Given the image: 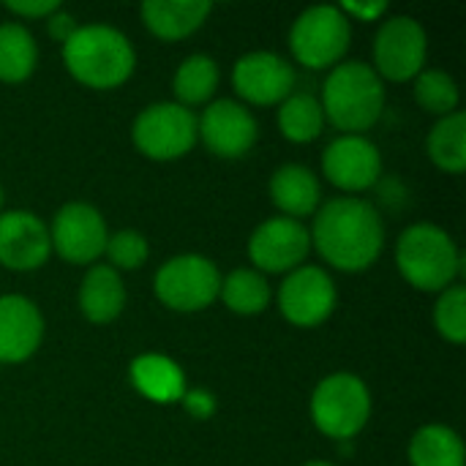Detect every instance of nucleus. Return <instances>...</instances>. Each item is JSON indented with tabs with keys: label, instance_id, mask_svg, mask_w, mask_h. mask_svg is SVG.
Instances as JSON below:
<instances>
[{
	"label": "nucleus",
	"instance_id": "obj_20",
	"mask_svg": "<svg viewBox=\"0 0 466 466\" xmlns=\"http://www.w3.org/2000/svg\"><path fill=\"white\" fill-rule=\"evenodd\" d=\"M270 197L279 210L287 213V218H303L311 216L319 208V183L314 172L303 164H284L270 177Z\"/></svg>",
	"mask_w": 466,
	"mask_h": 466
},
{
	"label": "nucleus",
	"instance_id": "obj_34",
	"mask_svg": "<svg viewBox=\"0 0 466 466\" xmlns=\"http://www.w3.org/2000/svg\"><path fill=\"white\" fill-rule=\"evenodd\" d=\"M344 14H355L358 19H363V22H374V19H380L385 11H388V5L385 3H344V5H339Z\"/></svg>",
	"mask_w": 466,
	"mask_h": 466
},
{
	"label": "nucleus",
	"instance_id": "obj_8",
	"mask_svg": "<svg viewBox=\"0 0 466 466\" xmlns=\"http://www.w3.org/2000/svg\"><path fill=\"white\" fill-rule=\"evenodd\" d=\"M131 139L139 153L153 161H172L186 156L199 134H197V115L180 104L161 101L142 109L134 120Z\"/></svg>",
	"mask_w": 466,
	"mask_h": 466
},
{
	"label": "nucleus",
	"instance_id": "obj_3",
	"mask_svg": "<svg viewBox=\"0 0 466 466\" xmlns=\"http://www.w3.org/2000/svg\"><path fill=\"white\" fill-rule=\"evenodd\" d=\"M322 115L339 131L360 134L371 128L385 109V85L369 63H341L322 87Z\"/></svg>",
	"mask_w": 466,
	"mask_h": 466
},
{
	"label": "nucleus",
	"instance_id": "obj_29",
	"mask_svg": "<svg viewBox=\"0 0 466 466\" xmlns=\"http://www.w3.org/2000/svg\"><path fill=\"white\" fill-rule=\"evenodd\" d=\"M434 325L442 339L451 344H464L466 341V289L461 284H453L442 289L437 309H434Z\"/></svg>",
	"mask_w": 466,
	"mask_h": 466
},
{
	"label": "nucleus",
	"instance_id": "obj_13",
	"mask_svg": "<svg viewBox=\"0 0 466 466\" xmlns=\"http://www.w3.org/2000/svg\"><path fill=\"white\" fill-rule=\"evenodd\" d=\"M197 134L213 156L240 158L254 147L259 131L254 115L243 104L221 98L202 112V117L197 120Z\"/></svg>",
	"mask_w": 466,
	"mask_h": 466
},
{
	"label": "nucleus",
	"instance_id": "obj_15",
	"mask_svg": "<svg viewBox=\"0 0 466 466\" xmlns=\"http://www.w3.org/2000/svg\"><path fill=\"white\" fill-rule=\"evenodd\" d=\"M232 85L238 96L246 98L248 104L270 106L292 96L295 71L276 52H248L235 63Z\"/></svg>",
	"mask_w": 466,
	"mask_h": 466
},
{
	"label": "nucleus",
	"instance_id": "obj_27",
	"mask_svg": "<svg viewBox=\"0 0 466 466\" xmlns=\"http://www.w3.org/2000/svg\"><path fill=\"white\" fill-rule=\"evenodd\" d=\"M221 300L227 303L229 311L243 314V317H254L259 311L268 309L270 303V284L265 281L262 273L240 268L232 270L227 279H221Z\"/></svg>",
	"mask_w": 466,
	"mask_h": 466
},
{
	"label": "nucleus",
	"instance_id": "obj_28",
	"mask_svg": "<svg viewBox=\"0 0 466 466\" xmlns=\"http://www.w3.org/2000/svg\"><path fill=\"white\" fill-rule=\"evenodd\" d=\"M415 101L431 115H453L459 106V85L440 68L420 71L415 76Z\"/></svg>",
	"mask_w": 466,
	"mask_h": 466
},
{
	"label": "nucleus",
	"instance_id": "obj_12",
	"mask_svg": "<svg viewBox=\"0 0 466 466\" xmlns=\"http://www.w3.org/2000/svg\"><path fill=\"white\" fill-rule=\"evenodd\" d=\"M311 251V235L309 229L287 216L268 218L259 224L248 240V257L251 262L265 273H287L300 268V262Z\"/></svg>",
	"mask_w": 466,
	"mask_h": 466
},
{
	"label": "nucleus",
	"instance_id": "obj_7",
	"mask_svg": "<svg viewBox=\"0 0 466 466\" xmlns=\"http://www.w3.org/2000/svg\"><path fill=\"white\" fill-rule=\"evenodd\" d=\"M156 298L172 311H202L221 292L218 268L199 254H180L164 262L156 273Z\"/></svg>",
	"mask_w": 466,
	"mask_h": 466
},
{
	"label": "nucleus",
	"instance_id": "obj_33",
	"mask_svg": "<svg viewBox=\"0 0 466 466\" xmlns=\"http://www.w3.org/2000/svg\"><path fill=\"white\" fill-rule=\"evenodd\" d=\"M183 404H186V410L194 415V418H210V412H213V399H210V393H205V390H194V393H186L183 396Z\"/></svg>",
	"mask_w": 466,
	"mask_h": 466
},
{
	"label": "nucleus",
	"instance_id": "obj_23",
	"mask_svg": "<svg viewBox=\"0 0 466 466\" xmlns=\"http://www.w3.org/2000/svg\"><path fill=\"white\" fill-rule=\"evenodd\" d=\"M38 60V46L30 30L19 22L0 25V79L3 82H25Z\"/></svg>",
	"mask_w": 466,
	"mask_h": 466
},
{
	"label": "nucleus",
	"instance_id": "obj_5",
	"mask_svg": "<svg viewBox=\"0 0 466 466\" xmlns=\"http://www.w3.org/2000/svg\"><path fill=\"white\" fill-rule=\"evenodd\" d=\"M371 415V396L363 380L355 374L339 371L325 377L314 396H311V420L314 426L336 440L347 442L360 434V429L369 423Z\"/></svg>",
	"mask_w": 466,
	"mask_h": 466
},
{
	"label": "nucleus",
	"instance_id": "obj_4",
	"mask_svg": "<svg viewBox=\"0 0 466 466\" xmlns=\"http://www.w3.org/2000/svg\"><path fill=\"white\" fill-rule=\"evenodd\" d=\"M396 265L415 289L442 292L453 287L461 273V254L445 229L434 224H412L399 238Z\"/></svg>",
	"mask_w": 466,
	"mask_h": 466
},
{
	"label": "nucleus",
	"instance_id": "obj_10",
	"mask_svg": "<svg viewBox=\"0 0 466 466\" xmlns=\"http://www.w3.org/2000/svg\"><path fill=\"white\" fill-rule=\"evenodd\" d=\"M279 309L295 328H317L336 309V284L322 268H295L279 289Z\"/></svg>",
	"mask_w": 466,
	"mask_h": 466
},
{
	"label": "nucleus",
	"instance_id": "obj_25",
	"mask_svg": "<svg viewBox=\"0 0 466 466\" xmlns=\"http://www.w3.org/2000/svg\"><path fill=\"white\" fill-rule=\"evenodd\" d=\"M218 87V66L213 57L208 55H191L186 57L172 79V90L177 96L180 106H194V104H205Z\"/></svg>",
	"mask_w": 466,
	"mask_h": 466
},
{
	"label": "nucleus",
	"instance_id": "obj_2",
	"mask_svg": "<svg viewBox=\"0 0 466 466\" xmlns=\"http://www.w3.org/2000/svg\"><path fill=\"white\" fill-rule=\"evenodd\" d=\"M63 63L68 74L96 90L120 87L137 63L131 41L109 25H85L63 44Z\"/></svg>",
	"mask_w": 466,
	"mask_h": 466
},
{
	"label": "nucleus",
	"instance_id": "obj_26",
	"mask_svg": "<svg viewBox=\"0 0 466 466\" xmlns=\"http://www.w3.org/2000/svg\"><path fill=\"white\" fill-rule=\"evenodd\" d=\"M325 115L319 101L311 93H292L281 101L279 109V128L289 142L306 145L322 134Z\"/></svg>",
	"mask_w": 466,
	"mask_h": 466
},
{
	"label": "nucleus",
	"instance_id": "obj_36",
	"mask_svg": "<svg viewBox=\"0 0 466 466\" xmlns=\"http://www.w3.org/2000/svg\"><path fill=\"white\" fill-rule=\"evenodd\" d=\"M0 208H3V186H0Z\"/></svg>",
	"mask_w": 466,
	"mask_h": 466
},
{
	"label": "nucleus",
	"instance_id": "obj_24",
	"mask_svg": "<svg viewBox=\"0 0 466 466\" xmlns=\"http://www.w3.org/2000/svg\"><path fill=\"white\" fill-rule=\"evenodd\" d=\"M429 158L451 175L466 169V115H445L429 134Z\"/></svg>",
	"mask_w": 466,
	"mask_h": 466
},
{
	"label": "nucleus",
	"instance_id": "obj_11",
	"mask_svg": "<svg viewBox=\"0 0 466 466\" xmlns=\"http://www.w3.org/2000/svg\"><path fill=\"white\" fill-rule=\"evenodd\" d=\"M106 224L104 216L85 202H68L57 210L52 221V248L71 265H90L106 248Z\"/></svg>",
	"mask_w": 466,
	"mask_h": 466
},
{
	"label": "nucleus",
	"instance_id": "obj_19",
	"mask_svg": "<svg viewBox=\"0 0 466 466\" xmlns=\"http://www.w3.org/2000/svg\"><path fill=\"white\" fill-rule=\"evenodd\" d=\"M126 306V287L120 273L109 265H93L79 287V309L93 325H106L120 317Z\"/></svg>",
	"mask_w": 466,
	"mask_h": 466
},
{
	"label": "nucleus",
	"instance_id": "obj_1",
	"mask_svg": "<svg viewBox=\"0 0 466 466\" xmlns=\"http://www.w3.org/2000/svg\"><path fill=\"white\" fill-rule=\"evenodd\" d=\"M309 235L319 257L344 273L371 268L385 243L377 208L358 197H339L322 205L314 218V232Z\"/></svg>",
	"mask_w": 466,
	"mask_h": 466
},
{
	"label": "nucleus",
	"instance_id": "obj_22",
	"mask_svg": "<svg viewBox=\"0 0 466 466\" xmlns=\"http://www.w3.org/2000/svg\"><path fill=\"white\" fill-rule=\"evenodd\" d=\"M410 464L412 466H464L466 451L461 437L440 423L423 426L415 431L410 442Z\"/></svg>",
	"mask_w": 466,
	"mask_h": 466
},
{
	"label": "nucleus",
	"instance_id": "obj_16",
	"mask_svg": "<svg viewBox=\"0 0 466 466\" xmlns=\"http://www.w3.org/2000/svg\"><path fill=\"white\" fill-rule=\"evenodd\" d=\"M52 254L46 224L27 210L0 213V265L8 270H35Z\"/></svg>",
	"mask_w": 466,
	"mask_h": 466
},
{
	"label": "nucleus",
	"instance_id": "obj_9",
	"mask_svg": "<svg viewBox=\"0 0 466 466\" xmlns=\"http://www.w3.org/2000/svg\"><path fill=\"white\" fill-rule=\"evenodd\" d=\"M429 55V35L423 25L412 16H390L374 35V71L390 82L415 79Z\"/></svg>",
	"mask_w": 466,
	"mask_h": 466
},
{
	"label": "nucleus",
	"instance_id": "obj_21",
	"mask_svg": "<svg viewBox=\"0 0 466 466\" xmlns=\"http://www.w3.org/2000/svg\"><path fill=\"white\" fill-rule=\"evenodd\" d=\"M131 382L145 399L158 404L183 401L186 396V377L180 366L161 355H139L131 363Z\"/></svg>",
	"mask_w": 466,
	"mask_h": 466
},
{
	"label": "nucleus",
	"instance_id": "obj_31",
	"mask_svg": "<svg viewBox=\"0 0 466 466\" xmlns=\"http://www.w3.org/2000/svg\"><path fill=\"white\" fill-rule=\"evenodd\" d=\"M5 8L11 14H19V16H30V19H41V16H52L60 3L57 0H5Z\"/></svg>",
	"mask_w": 466,
	"mask_h": 466
},
{
	"label": "nucleus",
	"instance_id": "obj_18",
	"mask_svg": "<svg viewBox=\"0 0 466 466\" xmlns=\"http://www.w3.org/2000/svg\"><path fill=\"white\" fill-rule=\"evenodd\" d=\"M208 0H147L142 3V19L147 30L164 41H180L197 33L210 16Z\"/></svg>",
	"mask_w": 466,
	"mask_h": 466
},
{
	"label": "nucleus",
	"instance_id": "obj_35",
	"mask_svg": "<svg viewBox=\"0 0 466 466\" xmlns=\"http://www.w3.org/2000/svg\"><path fill=\"white\" fill-rule=\"evenodd\" d=\"M303 466H333V464H328V461H309V464H303Z\"/></svg>",
	"mask_w": 466,
	"mask_h": 466
},
{
	"label": "nucleus",
	"instance_id": "obj_30",
	"mask_svg": "<svg viewBox=\"0 0 466 466\" xmlns=\"http://www.w3.org/2000/svg\"><path fill=\"white\" fill-rule=\"evenodd\" d=\"M104 254L109 257V268H115V270H134V268L145 265L150 248H147V240L139 232L123 229V232H115V235L106 238Z\"/></svg>",
	"mask_w": 466,
	"mask_h": 466
},
{
	"label": "nucleus",
	"instance_id": "obj_32",
	"mask_svg": "<svg viewBox=\"0 0 466 466\" xmlns=\"http://www.w3.org/2000/svg\"><path fill=\"white\" fill-rule=\"evenodd\" d=\"M46 30H49V35H52V38H57L60 44H66V41L74 35V30H76V19H74L71 14H66V11H60V8H57V11L49 16Z\"/></svg>",
	"mask_w": 466,
	"mask_h": 466
},
{
	"label": "nucleus",
	"instance_id": "obj_17",
	"mask_svg": "<svg viewBox=\"0 0 466 466\" xmlns=\"http://www.w3.org/2000/svg\"><path fill=\"white\" fill-rule=\"evenodd\" d=\"M44 339V317L22 295L0 298V363L27 360Z\"/></svg>",
	"mask_w": 466,
	"mask_h": 466
},
{
	"label": "nucleus",
	"instance_id": "obj_6",
	"mask_svg": "<svg viewBox=\"0 0 466 466\" xmlns=\"http://www.w3.org/2000/svg\"><path fill=\"white\" fill-rule=\"evenodd\" d=\"M350 38V16L339 5H314L295 19L289 30V49L300 66L328 68L344 57Z\"/></svg>",
	"mask_w": 466,
	"mask_h": 466
},
{
	"label": "nucleus",
	"instance_id": "obj_14",
	"mask_svg": "<svg viewBox=\"0 0 466 466\" xmlns=\"http://www.w3.org/2000/svg\"><path fill=\"white\" fill-rule=\"evenodd\" d=\"M325 177L341 191H366L382 175V158L374 142L360 134H344L322 153Z\"/></svg>",
	"mask_w": 466,
	"mask_h": 466
}]
</instances>
